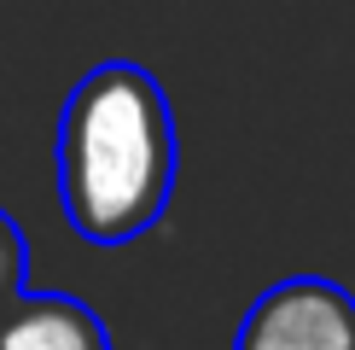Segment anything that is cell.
<instances>
[{
  "label": "cell",
  "instance_id": "1",
  "mask_svg": "<svg viewBox=\"0 0 355 350\" xmlns=\"http://www.w3.org/2000/svg\"><path fill=\"white\" fill-rule=\"evenodd\" d=\"M181 146L152 70L111 58L58 111V210L87 245H135L169 210Z\"/></svg>",
  "mask_w": 355,
  "mask_h": 350
},
{
  "label": "cell",
  "instance_id": "2",
  "mask_svg": "<svg viewBox=\"0 0 355 350\" xmlns=\"http://www.w3.org/2000/svg\"><path fill=\"white\" fill-rule=\"evenodd\" d=\"M233 350H355V298L327 274L274 281L245 310Z\"/></svg>",
  "mask_w": 355,
  "mask_h": 350
},
{
  "label": "cell",
  "instance_id": "3",
  "mask_svg": "<svg viewBox=\"0 0 355 350\" xmlns=\"http://www.w3.org/2000/svg\"><path fill=\"white\" fill-rule=\"evenodd\" d=\"M0 350H111L105 321L64 292H18L0 310Z\"/></svg>",
  "mask_w": 355,
  "mask_h": 350
},
{
  "label": "cell",
  "instance_id": "4",
  "mask_svg": "<svg viewBox=\"0 0 355 350\" xmlns=\"http://www.w3.org/2000/svg\"><path fill=\"white\" fill-rule=\"evenodd\" d=\"M24 281H29V245H24L18 222L0 210V310L24 292Z\"/></svg>",
  "mask_w": 355,
  "mask_h": 350
}]
</instances>
